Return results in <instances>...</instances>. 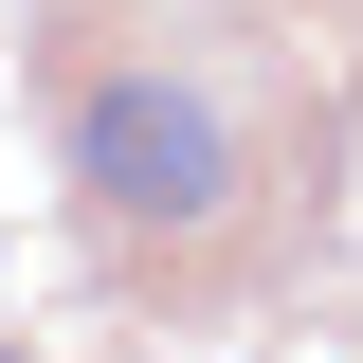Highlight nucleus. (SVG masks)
Returning a JSON list of instances; mask_svg holds the SVG:
<instances>
[{
	"mask_svg": "<svg viewBox=\"0 0 363 363\" xmlns=\"http://www.w3.org/2000/svg\"><path fill=\"white\" fill-rule=\"evenodd\" d=\"M73 182H91V218H128V236H218L236 218V128H218V91H182V73H109L73 109Z\"/></svg>",
	"mask_w": 363,
	"mask_h": 363,
	"instance_id": "obj_1",
	"label": "nucleus"
}]
</instances>
